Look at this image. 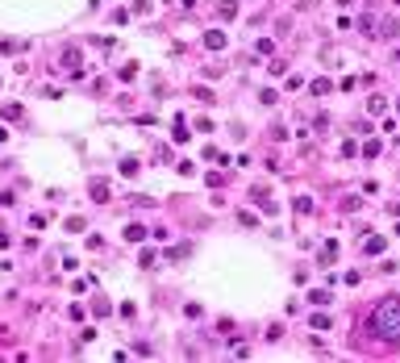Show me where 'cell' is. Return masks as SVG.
I'll return each mask as SVG.
<instances>
[{"instance_id": "1", "label": "cell", "mask_w": 400, "mask_h": 363, "mask_svg": "<svg viewBox=\"0 0 400 363\" xmlns=\"http://www.w3.org/2000/svg\"><path fill=\"white\" fill-rule=\"evenodd\" d=\"M367 330L371 338L380 343H400V297H380L367 318Z\"/></svg>"}, {"instance_id": "2", "label": "cell", "mask_w": 400, "mask_h": 363, "mask_svg": "<svg viewBox=\"0 0 400 363\" xmlns=\"http://www.w3.org/2000/svg\"><path fill=\"white\" fill-rule=\"evenodd\" d=\"M225 42H229V38H225L221 29H208V33H204V46H208V50H225Z\"/></svg>"}, {"instance_id": "3", "label": "cell", "mask_w": 400, "mask_h": 363, "mask_svg": "<svg viewBox=\"0 0 400 363\" xmlns=\"http://www.w3.org/2000/svg\"><path fill=\"white\" fill-rule=\"evenodd\" d=\"M63 67H67L71 75H84V67H79V50H67V54H63Z\"/></svg>"}, {"instance_id": "4", "label": "cell", "mask_w": 400, "mask_h": 363, "mask_svg": "<svg viewBox=\"0 0 400 363\" xmlns=\"http://www.w3.org/2000/svg\"><path fill=\"white\" fill-rule=\"evenodd\" d=\"M384 251V238L380 234H371V238H363V255H380Z\"/></svg>"}, {"instance_id": "5", "label": "cell", "mask_w": 400, "mask_h": 363, "mask_svg": "<svg viewBox=\"0 0 400 363\" xmlns=\"http://www.w3.org/2000/svg\"><path fill=\"white\" fill-rule=\"evenodd\" d=\"M250 196H254V205H258V209H267V213H275V201H271V196H267L263 188H254Z\"/></svg>"}, {"instance_id": "6", "label": "cell", "mask_w": 400, "mask_h": 363, "mask_svg": "<svg viewBox=\"0 0 400 363\" xmlns=\"http://www.w3.org/2000/svg\"><path fill=\"white\" fill-rule=\"evenodd\" d=\"M309 92H313V96H329V92H334V84H329V79H313Z\"/></svg>"}, {"instance_id": "7", "label": "cell", "mask_w": 400, "mask_h": 363, "mask_svg": "<svg viewBox=\"0 0 400 363\" xmlns=\"http://www.w3.org/2000/svg\"><path fill=\"white\" fill-rule=\"evenodd\" d=\"M138 171H142V163H138L134 155H125L121 159V175H138Z\"/></svg>"}, {"instance_id": "8", "label": "cell", "mask_w": 400, "mask_h": 363, "mask_svg": "<svg viewBox=\"0 0 400 363\" xmlns=\"http://www.w3.org/2000/svg\"><path fill=\"white\" fill-rule=\"evenodd\" d=\"M125 238H129V242H142V238H146V230L138 226V221H129V226H125Z\"/></svg>"}, {"instance_id": "9", "label": "cell", "mask_w": 400, "mask_h": 363, "mask_svg": "<svg viewBox=\"0 0 400 363\" xmlns=\"http://www.w3.org/2000/svg\"><path fill=\"white\" fill-rule=\"evenodd\" d=\"M171 138H175L180 146L188 142V138H192V134H188V125H184V117H175V134H171Z\"/></svg>"}, {"instance_id": "10", "label": "cell", "mask_w": 400, "mask_h": 363, "mask_svg": "<svg viewBox=\"0 0 400 363\" xmlns=\"http://www.w3.org/2000/svg\"><path fill=\"white\" fill-rule=\"evenodd\" d=\"M313 330H334V318H329V313H317V318H313Z\"/></svg>"}, {"instance_id": "11", "label": "cell", "mask_w": 400, "mask_h": 363, "mask_svg": "<svg viewBox=\"0 0 400 363\" xmlns=\"http://www.w3.org/2000/svg\"><path fill=\"white\" fill-rule=\"evenodd\" d=\"M338 259V242H325L321 247V263H334Z\"/></svg>"}, {"instance_id": "12", "label": "cell", "mask_w": 400, "mask_h": 363, "mask_svg": "<svg viewBox=\"0 0 400 363\" xmlns=\"http://www.w3.org/2000/svg\"><path fill=\"white\" fill-rule=\"evenodd\" d=\"M92 313H96V318H109L113 305H109V301H92Z\"/></svg>"}, {"instance_id": "13", "label": "cell", "mask_w": 400, "mask_h": 363, "mask_svg": "<svg viewBox=\"0 0 400 363\" xmlns=\"http://www.w3.org/2000/svg\"><path fill=\"white\" fill-rule=\"evenodd\" d=\"M309 301H313V305H329V301H334V297H329V292H325V288H317V292H313V297H309Z\"/></svg>"}, {"instance_id": "14", "label": "cell", "mask_w": 400, "mask_h": 363, "mask_svg": "<svg viewBox=\"0 0 400 363\" xmlns=\"http://www.w3.org/2000/svg\"><path fill=\"white\" fill-rule=\"evenodd\" d=\"M254 50H258V54H271L275 46H271V38H258V42H254Z\"/></svg>"}, {"instance_id": "15", "label": "cell", "mask_w": 400, "mask_h": 363, "mask_svg": "<svg viewBox=\"0 0 400 363\" xmlns=\"http://www.w3.org/2000/svg\"><path fill=\"white\" fill-rule=\"evenodd\" d=\"M292 205H296V213H313V201H309V196H300V201H292Z\"/></svg>"}, {"instance_id": "16", "label": "cell", "mask_w": 400, "mask_h": 363, "mask_svg": "<svg viewBox=\"0 0 400 363\" xmlns=\"http://www.w3.org/2000/svg\"><path fill=\"white\" fill-rule=\"evenodd\" d=\"M396 113H400V100H396Z\"/></svg>"}, {"instance_id": "17", "label": "cell", "mask_w": 400, "mask_h": 363, "mask_svg": "<svg viewBox=\"0 0 400 363\" xmlns=\"http://www.w3.org/2000/svg\"><path fill=\"white\" fill-rule=\"evenodd\" d=\"M396 4H400V0H396Z\"/></svg>"}]
</instances>
